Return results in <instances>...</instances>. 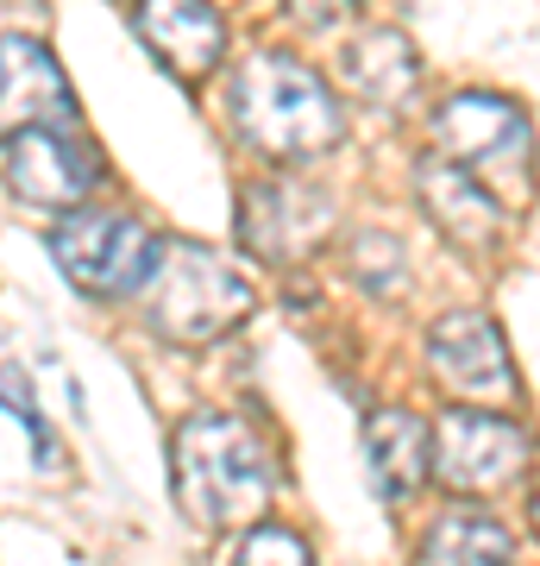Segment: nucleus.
Instances as JSON below:
<instances>
[{
	"mask_svg": "<svg viewBox=\"0 0 540 566\" xmlns=\"http://www.w3.org/2000/svg\"><path fill=\"white\" fill-rule=\"evenodd\" d=\"M170 497L195 528L264 523L277 504V453L240 416H189L170 441Z\"/></svg>",
	"mask_w": 540,
	"mask_h": 566,
	"instance_id": "nucleus-1",
	"label": "nucleus"
},
{
	"mask_svg": "<svg viewBox=\"0 0 540 566\" xmlns=\"http://www.w3.org/2000/svg\"><path fill=\"white\" fill-rule=\"evenodd\" d=\"M226 107H233V126L252 151H264L271 164H301L320 158L346 139V114L340 95L308 70L289 51H258L233 70V88H226Z\"/></svg>",
	"mask_w": 540,
	"mask_h": 566,
	"instance_id": "nucleus-2",
	"label": "nucleus"
},
{
	"mask_svg": "<svg viewBox=\"0 0 540 566\" xmlns=\"http://www.w3.org/2000/svg\"><path fill=\"white\" fill-rule=\"evenodd\" d=\"M139 308L151 334L170 346H208L252 315V283L226 252L201 240H163L151 277L139 283Z\"/></svg>",
	"mask_w": 540,
	"mask_h": 566,
	"instance_id": "nucleus-3",
	"label": "nucleus"
},
{
	"mask_svg": "<svg viewBox=\"0 0 540 566\" xmlns=\"http://www.w3.org/2000/svg\"><path fill=\"white\" fill-rule=\"evenodd\" d=\"M434 151L465 164L502 208H521L534 196V126L509 95H490V88L446 95L434 107Z\"/></svg>",
	"mask_w": 540,
	"mask_h": 566,
	"instance_id": "nucleus-4",
	"label": "nucleus"
},
{
	"mask_svg": "<svg viewBox=\"0 0 540 566\" xmlns=\"http://www.w3.org/2000/svg\"><path fill=\"white\" fill-rule=\"evenodd\" d=\"M158 233L133 214H95V208H70L51 227V259L63 277L88 290V296H139V283L158 264Z\"/></svg>",
	"mask_w": 540,
	"mask_h": 566,
	"instance_id": "nucleus-5",
	"label": "nucleus"
},
{
	"mask_svg": "<svg viewBox=\"0 0 540 566\" xmlns=\"http://www.w3.org/2000/svg\"><path fill=\"white\" fill-rule=\"evenodd\" d=\"M528 453H534L528 428L497 416V409H484V403L446 409L441 422H434V479L453 497H484V491L516 485Z\"/></svg>",
	"mask_w": 540,
	"mask_h": 566,
	"instance_id": "nucleus-6",
	"label": "nucleus"
},
{
	"mask_svg": "<svg viewBox=\"0 0 540 566\" xmlns=\"http://www.w3.org/2000/svg\"><path fill=\"white\" fill-rule=\"evenodd\" d=\"M333 233V202L315 182L296 177H258L240 189V245L264 264H301L315 259Z\"/></svg>",
	"mask_w": 540,
	"mask_h": 566,
	"instance_id": "nucleus-7",
	"label": "nucleus"
},
{
	"mask_svg": "<svg viewBox=\"0 0 540 566\" xmlns=\"http://www.w3.org/2000/svg\"><path fill=\"white\" fill-rule=\"evenodd\" d=\"M100 182V158L76 139V126H20L7 133V189L32 208H82Z\"/></svg>",
	"mask_w": 540,
	"mask_h": 566,
	"instance_id": "nucleus-8",
	"label": "nucleus"
},
{
	"mask_svg": "<svg viewBox=\"0 0 540 566\" xmlns=\"http://www.w3.org/2000/svg\"><path fill=\"white\" fill-rule=\"evenodd\" d=\"M427 365L441 390L465 397V403H516V365H509V346H502V327L478 308H453L434 322L427 334Z\"/></svg>",
	"mask_w": 540,
	"mask_h": 566,
	"instance_id": "nucleus-9",
	"label": "nucleus"
},
{
	"mask_svg": "<svg viewBox=\"0 0 540 566\" xmlns=\"http://www.w3.org/2000/svg\"><path fill=\"white\" fill-rule=\"evenodd\" d=\"M415 196L427 208V221L441 227V240L453 252H465V259H490L502 245V233H509V208L465 164L441 158V151L415 164Z\"/></svg>",
	"mask_w": 540,
	"mask_h": 566,
	"instance_id": "nucleus-10",
	"label": "nucleus"
},
{
	"mask_svg": "<svg viewBox=\"0 0 540 566\" xmlns=\"http://www.w3.org/2000/svg\"><path fill=\"white\" fill-rule=\"evenodd\" d=\"M133 32L182 82H208L226 57V20L214 0H139L133 7Z\"/></svg>",
	"mask_w": 540,
	"mask_h": 566,
	"instance_id": "nucleus-11",
	"label": "nucleus"
},
{
	"mask_svg": "<svg viewBox=\"0 0 540 566\" xmlns=\"http://www.w3.org/2000/svg\"><path fill=\"white\" fill-rule=\"evenodd\" d=\"M0 114H7V133L20 126H76V88L63 82L57 57L44 51L39 39L25 32H7L0 39Z\"/></svg>",
	"mask_w": 540,
	"mask_h": 566,
	"instance_id": "nucleus-12",
	"label": "nucleus"
},
{
	"mask_svg": "<svg viewBox=\"0 0 540 566\" xmlns=\"http://www.w3.org/2000/svg\"><path fill=\"white\" fill-rule=\"evenodd\" d=\"M364 460L383 504H402L421 479H434V428L415 409H371L364 416Z\"/></svg>",
	"mask_w": 540,
	"mask_h": 566,
	"instance_id": "nucleus-13",
	"label": "nucleus"
},
{
	"mask_svg": "<svg viewBox=\"0 0 540 566\" xmlns=\"http://www.w3.org/2000/svg\"><path fill=\"white\" fill-rule=\"evenodd\" d=\"M340 76H346V88H352L364 107L396 114V107L421 88V57H415V44L402 39L396 25H364L359 39L340 51Z\"/></svg>",
	"mask_w": 540,
	"mask_h": 566,
	"instance_id": "nucleus-14",
	"label": "nucleus"
},
{
	"mask_svg": "<svg viewBox=\"0 0 540 566\" xmlns=\"http://www.w3.org/2000/svg\"><path fill=\"white\" fill-rule=\"evenodd\" d=\"M509 560H516V542L484 510H446L441 523L427 528V542L415 547V566H509Z\"/></svg>",
	"mask_w": 540,
	"mask_h": 566,
	"instance_id": "nucleus-15",
	"label": "nucleus"
},
{
	"mask_svg": "<svg viewBox=\"0 0 540 566\" xmlns=\"http://www.w3.org/2000/svg\"><path fill=\"white\" fill-rule=\"evenodd\" d=\"M352 271L371 296H402L409 290V264H402V245L378 227H364L359 240H352Z\"/></svg>",
	"mask_w": 540,
	"mask_h": 566,
	"instance_id": "nucleus-16",
	"label": "nucleus"
},
{
	"mask_svg": "<svg viewBox=\"0 0 540 566\" xmlns=\"http://www.w3.org/2000/svg\"><path fill=\"white\" fill-rule=\"evenodd\" d=\"M233 566H315V554H308V542H301L296 528L283 523H252L240 542V560Z\"/></svg>",
	"mask_w": 540,
	"mask_h": 566,
	"instance_id": "nucleus-17",
	"label": "nucleus"
},
{
	"mask_svg": "<svg viewBox=\"0 0 540 566\" xmlns=\"http://www.w3.org/2000/svg\"><path fill=\"white\" fill-rule=\"evenodd\" d=\"M7 409H13V422L32 434V447H39V465L57 460V447H51V434H44V416H39V403H32V390H20V365H7Z\"/></svg>",
	"mask_w": 540,
	"mask_h": 566,
	"instance_id": "nucleus-18",
	"label": "nucleus"
},
{
	"mask_svg": "<svg viewBox=\"0 0 540 566\" xmlns=\"http://www.w3.org/2000/svg\"><path fill=\"white\" fill-rule=\"evenodd\" d=\"M364 0H283V13L296 25H308V32H327V25H340V20H352Z\"/></svg>",
	"mask_w": 540,
	"mask_h": 566,
	"instance_id": "nucleus-19",
	"label": "nucleus"
},
{
	"mask_svg": "<svg viewBox=\"0 0 540 566\" xmlns=\"http://www.w3.org/2000/svg\"><path fill=\"white\" fill-rule=\"evenodd\" d=\"M528 523H534V535H540V485L528 491Z\"/></svg>",
	"mask_w": 540,
	"mask_h": 566,
	"instance_id": "nucleus-20",
	"label": "nucleus"
}]
</instances>
